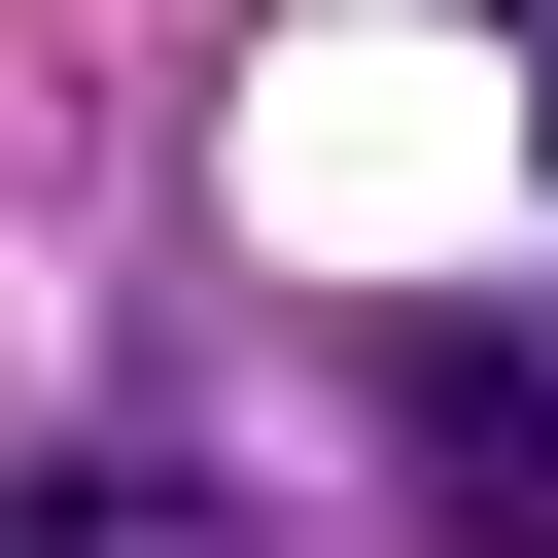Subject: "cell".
<instances>
[{"instance_id":"cell-1","label":"cell","mask_w":558,"mask_h":558,"mask_svg":"<svg viewBox=\"0 0 558 558\" xmlns=\"http://www.w3.org/2000/svg\"><path fill=\"white\" fill-rule=\"evenodd\" d=\"M523 105H558V35H523Z\"/></svg>"}]
</instances>
